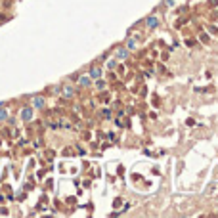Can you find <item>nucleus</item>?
Masks as SVG:
<instances>
[{"label": "nucleus", "mask_w": 218, "mask_h": 218, "mask_svg": "<svg viewBox=\"0 0 218 218\" xmlns=\"http://www.w3.org/2000/svg\"><path fill=\"white\" fill-rule=\"evenodd\" d=\"M145 25H147L149 29H155V27L159 25V17H157V16H149L147 19H145Z\"/></svg>", "instance_id": "1"}, {"label": "nucleus", "mask_w": 218, "mask_h": 218, "mask_svg": "<svg viewBox=\"0 0 218 218\" xmlns=\"http://www.w3.org/2000/svg\"><path fill=\"white\" fill-rule=\"evenodd\" d=\"M21 119H23V121H31L33 119V109L31 107H23V111H21Z\"/></svg>", "instance_id": "2"}, {"label": "nucleus", "mask_w": 218, "mask_h": 218, "mask_svg": "<svg viewBox=\"0 0 218 218\" xmlns=\"http://www.w3.org/2000/svg\"><path fill=\"white\" fill-rule=\"evenodd\" d=\"M33 105H35L36 109H42V107H44V98H40V96L33 98Z\"/></svg>", "instance_id": "3"}, {"label": "nucleus", "mask_w": 218, "mask_h": 218, "mask_svg": "<svg viewBox=\"0 0 218 218\" xmlns=\"http://www.w3.org/2000/svg\"><path fill=\"white\" fill-rule=\"evenodd\" d=\"M98 77H101V69L100 67H92L90 69V78H98Z\"/></svg>", "instance_id": "4"}, {"label": "nucleus", "mask_w": 218, "mask_h": 218, "mask_svg": "<svg viewBox=\"0 0 218 218\" xmlns=\"http://www.w3.org/2000/svg\"><path fill=\"white\" fill-rule=\"evenodd\" d=\"M117 57H119V60H126V57H128V50L119 48V50H117Z\"/></svg>", "instance_id": "5"}, {"label": "nucleus", "mask_w": 218, "mask_h": 218, "mask_svg": "<svg viewBox=\"0 0 218 218\" xmlns=\"http://www.w3.org/2000/svg\"><path fill=\"white\" fill-rule=\"evenodd\" d=\"M78 84H81V86H88L90 84V77H78Z\"/></svg>", "instance_id": "6"}, {"label": "nucleus", "mask_w": 218, "mask_h": 218, "mask_svg": "<svg viewBox=\"0 0 218 218\" xmlns=\"http://www.w3.org/2000/svg\"><path fill=\"white\" fill-rule=\"evenodd\" d=\"M63 94H65V96H73V88H71V86H65V88H63Z\"/></svg>", "instance_id": "7"}, {"label": "nucleus", "mask_w": 218, "mask_h": 218, "mask_svg": "<svg viewBox=\"0 0 218 218\" xmlns=\"http://www.w3.org/2000/svg\"><path fill=\"white\" fill-rule=\"evenodd\" d=\"M126 46H128V48H130V50H134V48H136V42H134V40H132V38H130V40H128V42H126Z\"/></svg>", "instance_id": "8"}, {"label": "nucleus", "mask_w": 218, "mask_h": 218, "mask_svg": "<svg viewBox=\"0 0 218 218\" xmlns=\"http://www.w3.org/2000/svg\"><path fill=\"white\" fill-rule=\"evenodd\" d=\"M6 117H8V113H6V111H4V109H2V111H0V121H4Z\"/></svg>", "instance_id": "9"}, {"label": "nucleus", "mask_w": 218, "mask_h": 218, "mask_svg": "<svg viewBox=\"0 0 218 218\" xmlns=\"http://www.w3.org/2000/svg\"><path fill=\"white\" fill-rule=\"evenodd\" d=\"M165 4H166V6H174L176 2H174V0H165Z\"/></svg>", "instance_id": "10"}]
</instances>
